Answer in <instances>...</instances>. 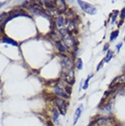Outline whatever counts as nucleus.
<instances>
[{
    "mask_svg": "<svg viewBox=\"0 0 125 126\" xmlns=\"http://www.w3.org/2000/svg\"><path fill=\"white\" fill-rule=\"evenodd\" d=\"M82 110H83V106L82 105H80L79 107L75 111V114H74V120H73V124H76L77 123V122H78V118L80 117V115H81V112H82Z\"/></svg>",
    "mask_w": 125,
    "mask_h": 126,
    "instance_id": "obj_5",
    "label": "nucleus"
},
{
    "mask_svg": "<svg viewBox=\"0 0 125 126\" xmlns=\"http://www.w3.org/2000/svg\"><path fill=\"white\" fill-rule=\"evenodd\" d=\"M91 77H92V75H91V76H90V77H89V78H88L87 79H86V81H85V84H84V86H83V89H84V90H86V89L88 88V84H89V80H90V79H91Z\"/></svg>",
    "mask_w": 125,
    "mask_h": 126,
    "instance_id": "obj_18",
    "label": "nucleus"
},
{
    "mask_svg": "<svg viewBox=\"0 0 125 126\" xmlns=\"http://www.w3.org/2000/svg\"><path fill=\"white\" fill-rule=\"evenodd\" d=\"M107 122H108V119H107V118H102V119H100V120H99V122H98V125H100V126L103 125V124H105Z\"/></svg>",
    "mask_w": 125,
    "mask_h": 126,
    "instance_id": "obj_15",
    "label": "nucleus"
},
{
    "mask_svg": "<svg viewBox=\"0 0 125 126\" xmlns=\"http://www.w3.org/2000/svg\"><path fill=\"white\" fill-rule=\"evenodd\" d=\"M122 46V43L121 42V43H119V45H117V51L119 52L120 51V49H121V47Z\"/></svg>",
    "mask_w": 125,
    "mask_h": 126,
    "instance_id": "obj_21",
    "label": "nucleus"
},
{
    "mask_svg": "<svg viewBox=\"0 0 125 126\" xmlns=\"http://www.w3.org/2000/svg\"><path fill=\"white\" fill-rule=\"evenodd\" d=\"M102 64H103V60H102V61H101V62H100V64H99V66H98V68H97V70H100V67L102 66Z\"/></svg>",
    "mask_w": 125,
    "mask_h": 126,
    "instance_id": "obj_22",
    "label": "nucleus"
},
{
    "mask_svg": "<svg viewBox=\"0 0 125 126\" xmlns=\"http://www.w3.org/2000/svg\"><path fill=\"white\" fill-rule=\"evenodd\" d=\"M78 5L79 6L81 7V9L84 11L85 13H87V14H90V15H95L96 13H97V9H96V7L92 5L89 3H86L84 1H80V0H78Z\"/></svg>",
    "mask_w": 125,
    "mask_h": 126,
    "instance_id": "obj_1",
    "label": "nucleus"
},
{
    "mask_svg": "<svg viewBox=\"0 0 125 126\" xmlns=\"http://www.w3.org/2000/svg\"><path fill=\"white\" fill-rule=\"evenodd\" d=\"M113 83H116V84H123V83H125V74L124 75L120 76L119 78L115 79Z\"/></svg>",
    "mask_w": 125,
    "mask_h": 126,
    "instance_id": "obj_8",
    "label": "nucleus"
},
{
    "mask_svg": "<svg viewBox=\"0 0 125 126\" xmlns=\"http://www.w3.org/2000/svg\"><path fill=\"white\" fill-rule=\"evenodd\" d=\"M77 68H78V69H82V68H83V63H82V60L81 59H78L77 60Z\"/></svg>",
    "mask_w": 125,
    "mask_h": 126,
    "instance_id": "obj_14",
    "label": "nucleus"
},
{
    "mask_svg": "<svg viewBox=\"0 0 125 126\" xmlns=\"http://www.w3.org/2000/svg\"><path fill=\"white\" fill-rule=\"evenodd\" d=\"M56 46H57V48L60 51V52H65L66 51V48L63 47V45L60 43V42H57L56 43Z\"/></svg>",
    "mask_w": 125,
    "mask_h": 126,
    "instance_id": "obj_11",
    "label": "nucleus"
},
{
    "mask_svg": "<svg viewBox=\"0 0 125 126\" xmlns=\"http://www.w3.org/2000/svg\"><path fill=\"white\" fill-rule=\"evenodd\" d=\"M65 79L69 84H73V82L75 81V79H74V71L72 69L71 70H69V72L66 74Z\"/></svg>",
    "mask_w": 125,
    "mask_h": 126,
    "instance_id": "obj_4",
    "label": "nucleus"
},
{
    "mask_svg": "<svg viewBox=\"0 0 125 126\" xmlns=\"http://www.w3.org/2000/svg\"><path fill=\"white\" fill-rule=\"evenodd\" d=\"M48 12L54 16H56L57 15H58V11H57L55 8H50V7H48Z\"/></svg>",
    "mask_w": 125,
    "mask_h": 126,
    "instance_id": "obj_17",
    "label": "nucleus"
},
{
    "mask_svg": "<svg viewBox=\"0 0 125 126\" xmlns=\"http://www.w3.org/2000/svg\"><path fill=\"white\" fill-rule=\"evenodd\" d=\"M121 17H122V18H124V17H125V8H123V9L122 10V14H121Z\"/></svg>",
    "mask_w": 125,
    "mask_h": 126,
    "instance_id": "obj_20",
    "label": "nucleus"
},
{
    "mask_svg": "<svg viewBox=\"0 0 125 126\" xmlns=\"http://www.w3.org/2000/svg\"><path fill=\"white\" fill-rule=\"evenodd\" d=\"M62 64H63V65H66V66H67V69L71 70L72 62L70 61V60H69V58L65 57V56H62Z\"/></svg>",
    "mask_w": 125,
    "mask_h": 126,
    "instance_id": "obj_6",
    "label": "nucleus"
},
{
    "mask_svg": "<svg viewBox=\"0 0 125 126\" xmlns=\"http://www.w3.org/2000/svg\"><path fill=\"white\" fill-rule=\"evenodd\" d=\"M56 5H57V7H58L59 11H60V12H63L64 10H66V4L63 0L56 1Z\"/></svg>",
    "mask_w": 125,
    "mask_h": 126,
    "instance_id": "obj_7",
    "label": "nucleus"
},
{
    "mask_svg": "<svg viewBox=\"0 0 125 126\" xmlns=\"http://www.w3.org/2000/svg\"><path fill=\"white\" fill-rule=\"evenodd\" d=\"M6 16V14H5V13H3V14L0 16V22H1V20L4 18V16Z\"/></svg>",
    "mask_w": 125,
    "mask_h": 126,
    "instance_id": "obj_23",
    "label": "nucleus"
},
{
    "mask_svg": "<svg viewBox=\"0 0 125 126\" xmlns=\"http://www.w3.org/2000/svg\"><path fill=\"white\" fill-rule=\"evenodd\" d=\"M107 48H108V44H106V45H105V47H104L103 50H106Z\"/></svg>",
    "mask_w": 125,
    "mask_h": 126,
    "instance_id": "obj_25",
    "label": "nucleus"
},
{
    "mask_svg": "<svg viewBox=\"0 0 125 126\" xmlns=\"http://www.w3.org/2000/svg\"><path fill=\"white\" fill-rule=\"evenodd\" d=\"M55 101H56V104L58 108H59V110H60V113L64 115L66 113V111H67V104H66L65 101L62 100L61 98H57Z\"/></svg>",
    "mask_w": 125,
    "mask_h": 126,
    "instance_id": "obj_2",
    "label": "nucleus"
},
{
    "mask_svg": "<svg viewBox=\"0 0 125 126\" xmlns=\"http://www.w3.org/2000/svg\"><path fill=\"white\" fill-rule=\"evenodd\" d=\"M118 35H119V31H113L110 35V40H114L118 37Z\"/></svg>",
    "mask_w": 125,
    "mask_h": 126,
    "instance_id": "obj_16",
    "label": "nucleus"
},
{
    "mask_svg": "<svg viewBox=\"0 0 125 126\" xmlns=\"http://www.w3.org/2000/svg\"><path fill=\"white\" fill-rule=\"evenodd\" d=\"M3 42H5V43H8V44H11L13 45V46H17V43H16V41L12 40L11 38H3Z\"/></svg>",
    "mask_w": 125,
    "mask_h": 126,
    "instance_id": "obj_9",
    "label": "nucleus"
},
{
    "mask_svg": "<svg viewBox=\"0 0 125 126\" xmlns=\"http://www.w3.org/2000/svg\"><path fill=\"white\" fill-rule=\"evenodd\" d=\"M54 92L56 93L58 96H60V97H62V98H68V93L66 92L65 89H63L61 86L60 85H57L54 89Z\"/></svg>",
    "mask_w": 125,
    "mask_h": 126,
    "instance_id": "obj_3",
    "label": "nucleus"
},
{
    "mask_svg": "<svg viewBox=\"0 0 125 126\" xmlns=\"http://www.w3.org/2000/svg\"><path fill=\"white\" fill-rule=\"evenodd\" d=\"M59 112L57 110H53V112H52V115H53V121L55 123L58 122V118H59Z\"/></svg>",
    "mask_w": 125,
    "mask_h": 126,
    "instance_id": "obj_13",
    "label": "nucleus"
},
{
    "mask_svg": "<svg viewBox=\"0 0 125 126\" xmlns=\"http://www.w3.org/2000/svg\"><path fill=\"white\" fill-rule=\"evenodd\" d=\"M5 3H6V2H0V8H1V6H3L4 5H5Z\"/></svg>",
    "mask_w": 125,
    "mask_h": 126,
    "instance_id": "obj_24",
    "label": "nucleus"
},
{
    "mask_svg": "<svg viewBox=\"0 0 125 126\" xmlns=\"http://www.w3.org/2000/svg\"><path fill=\"white\" fill-rule=\"evenodd\" d=\"M63 23H64V19L62 16H58L57 17V25L58 27H62Z\"/></svg>",
    "mask_w": 125,
    "mask_h": 126,
    "instance_id": "obj_12",
    "label": "nucleus"
},
{
    "mask_svg": "<svg viewBox=\"0 0 125 126\" xmlns=\"http://www.w3.org/2000/svg\"><path fill=\"white\" fill-rule=\"evenodd\" d=\"M112 56H113V52L111 50H109V51H108V53H107L106 58H105L104 61H106V62H109V60H110V59L112 58Z\"/></svg>",
    "mask_w": 125,
    "mask_h": 126,
    "instance_id": "obj_10",
    "label": "nucleus"
},
{
    "mask_svg": "<svg viewBox=\"0 0 125 126\" xmlns=\"http://www.w3.org/2000/svg\"><path fill=\"white\" fill-rule=\"evenodd\" d=\"M118 11H117V10H115V11H114V12H113V16H112V23L114 22V21H115L116 20V18H117V15H118Z\"/></svg>",
    "mask_w": 125,
    "mask_h": 126,
    "instance_id": "obj_19",
    "label": "nucleus"
}]
</instances>
